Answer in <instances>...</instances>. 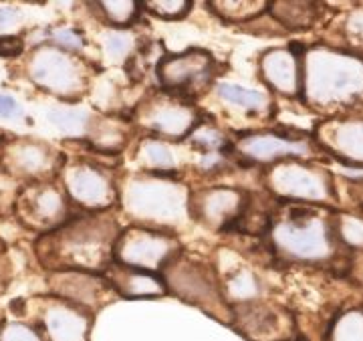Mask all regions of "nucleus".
<instances>
[{"mask_svg": "<svg viewBox=\"0 0 363 341\" xmlns=\"http://www.w3.org/2000/svg\"><path fill=\"white\" fill-rule=\"evenodd\" d=\"M327 341H363V311L337 317L327 329Z\"/></svg>", "mask_w": 363, "mask_h": 341, "instance_id": "f257e3e1", "label": "nucleus"}, {"mask_svg": "<svg viewBox=\"0 0 363 341\" xmlns=\"http://www.w3.org/2000/svg\"><path fill=\"white\" fill-rule=\"evenodd\" d=\"M23 52V40L18 37H0V57H14Z\"/></svg>", "mask_w": 363, "mask_h": 341, "instance_id": "7ed1b4c3", "label": "nucleus"}, {"mask_svg": "<svg viewBox=\"0 0 363 341\" xmlns=\"http://www.w3.org/2000/svg\"><path fill=\"white\" fill-rule=\"evenodd\" d=\"M220 95L228 101H234V104L247 105L248 109L252 107H262L264 104V97L260 93L247 91V89H240V87H234V85H220Z\"/></svg>", "mask_w": 363, "mask_h": 341, "instance_id": "f03ea898", "label": "nucleus"}, {"mask_svg": "<svg viewBox=\"0 0 363 341\" xmlns=\"http://www.w3.org/2000/svg\"><path fill=\"white\" fill-rule=\"evenodd\" d=\"M16 111V104H14L11 97H0V116H9Z\"/></svg>", "mask_w": 363, "mask_h": 341, "instance_id": "20e7f679", "label": "nucleus"}]
</instances>
